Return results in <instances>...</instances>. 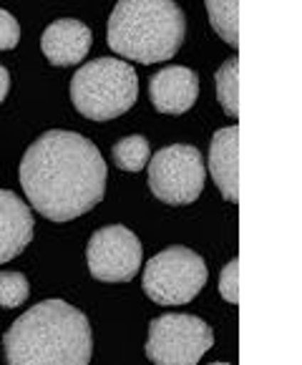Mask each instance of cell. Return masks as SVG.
<instances>
[{"mask_svg":"<svg viewBox=\"0 0 302 365\" xmlns=\"http://www.w3.org/2000/svg\"><path fill=\"white\" fill-rule=\"evenodd\" d=\"M8 88H11V73H8L6 66H0V103L6 101Z\"/></svg>","mask_w":302,"mask_h":365,"instance_id":"obj_19","label":"cell"},{"mask_svg":"<svg viewBox=\"0 0 302 365\" xmlns=\"http://www.w3.org/2000/svg\"><path fill=\"white\" fill-rule=\"evenodd\" d=\"M141 255L144 247L131 230L121 225L103 227L88 240V272L101 282H129L141 269Z\"/></svg>","mask_w":302,"mask_h":365,"instance_id":"obj_8","label":"cell"},{"mask_svg":"<svg viewBox=\"0 0 302 365\" xmlns=\"http://www.w3.org/2000/svg\"><path fill=\"white\" fill-rule=\"evenodd\" d=\"M139 96V78L121 58H96L83 63L71 78V101L91 121H108L126 113Z\"/></svg>","mask_w":302,"mask_h":365,"instance_id":"obj_4","label":"cell"},{"mask_svg":"<svg viewBox=\"0 0 302 365\" xmlns=\"http://www.w3.org/2000/svg\"><path fill=\"white\" fill-rule=\"evenodd\" d=\"M33 240V215L16 192L0 189V264L18 257Z\"/></svg>","mask_w":302,"mask_h":365,"instance_id":"obj_11","label":"cell"},{"mask_svg":"<svg viewBox=\"0 0 302 365\" xmlns=\"http://www.w3.org/2000/svg\"><path fill=\"white\" fill-rule=\"evenodd\" d=\"M21 187L46 220L86 215L106 194V161L91 139L76 131H46L21 159Z\"/></svg>","mask_w":302,"mask_h":365,"instance_id":"obj_1","label":"cell"},{"mask_svg":"<svg viewBox=\"0 0 302 365\" xmlns=\"http://www.w3.org/2000/svg\"><path fill=\"white\" fill-rule=\"evenodd\" d=\"M237 272H239V259H229L224 269L219 274V292L226 302L237 305L239 300V282H237Z\"/></svg>","mask_w":302,"mask_h":365,"instance_id":"obj_17","label":"cell"},{"mask_svg":"<svg viewBox=\"0 0 302 365\" xmlns=\"http://www.w3.org/2000/svg\"><path fill=\"white\" fill-rule=\"evenodd\" d=\"M237 56L222 63V68L217 71V101L222 103L226 116H237L239 113V86H237Z\"/></svg>","mask_w":302,"mask_h":365,"instance_id":"obj_15","label":"cell"},{"mask_svg":"<svg viewBox=\"0 0 302 365\" xmlns=\"http://www.w3.org/2000/svg\"><path fill=\"white\" fill-rule=\"evenodd\" d=\"M149 96L159 113H187L199 96V76L184 66H167L151 76Z\"/></svg>","mask_w":302,"mask_h":365,"instance_id":"obj_9","label":"cell"},{"mask_svg":"<svg viewBox=\"0 0 302 365\" xmlns=\"http://www.w3.org/2000/svg\"><path fill=\"white\" fill-rule=\"evenodd\" d=\"M11 365H88L91 325L63 300H43L23 312L3 338Z\"/></svg>","mask_w":302,"mask_h":365,"instance_id":"obj_2","label":"cell"},{"mask_svg":"<svg viewBox=\"0 0 302 365\" xmlns=\"http://www.w3.org/2000/svg\"><path fill=\"white\" fill-rule=\"evenodd\" d=\"M28 279L23 272H0V307H18L28 300Z\"/></svg>","mask_w":302,"mask_h":365,"instance_id":"obj_16","label":"cell"},{"mask_svg":"<svg viewBox=\"0 0 302 365\" xmlns=\"http://www.w3.org/2000/svg\"><path fill=\"white\" fill-rule=\"evenodd\" d=\"M41 48L53 66H76L91 51V31L76 18H58L43 31Z\"/></svg>","mask_w":302,"mask_h":365,"instance_id":"obj_10","label":"cell"},{"mask_svg":"<svg viewBox=\"0 0 302 365\" xmlns=\"http://www.w3.org/2000/svg\"><path fill=\"white\" fill-rule=\"evenodd\" d=\"M207 169L199 149L174 144L157 151L149 161V189L164 205H192L204 189Z\"/></svg>","mask_w":302,"mask_h":365,"instance_id":"obj_6","label":"cell"},{"mask_svg":"<svg viewBox=\"0 0 302 365\" xmlns=\"http://www.w3.org/2000/svg\"><path fill=\"white\" fill-rule=\"evenodd\" d=\"M237 144H239V126H226L219 129L212 139L209 146V172L214 179L217 189L222 192V197L229 202H237Z\"/></svg>","mask_w":302,"mask_h":365,"instance_id":"obj_12","label":"cell"},{"mask_svg":"<svg viewBox=\"0 0 302 365\" xmlns=\"http://www.w3.org/2000/svg\"><path fill=\"white\" fill-rule=\"evenodd\" d=\"M149 141L139 134L126 136V139H119L113 144V161L124 172H141L149 164Z\"/></svg>","mask_w":302,"mask_h":365,"instance_id":"obj_14","label":"cell"},{"mask_svg":"<svg viewBox=\"0 0 302 365\" xmlns=\"http://www.w3.org/2000/svg\"><path fill=\"white\" fill-rule=\"evenodd\" d=\"M187 18L172 0H121L108 18V48L136 63H162L179 51Z\"/></svg>","mask_w":302,"mask_h":365,"instance_id":"obj_3","label":"cell"},{"mask_svg":"<svg viewBox=\"0 0 302 365\" xmlns=\"http://www.w3.org/2000/svg\"><path fill=\"white\" fill-rule=\"evenodd\" d=\"M207 13H209L212 28L222 36L224 43H229L232 48L239 46V36H237V18H239V3L237 0H209L207 3Z\"/></svg>","mask_w":302,"mask_h":365,"instance_id":"obj_13","label":"cell"},{"mask_svg":"<svg viewBox=\"0 0 302 365\" xmlns=\"http://www.w3.org/2000/svg\"><path fill=\"white\" fill-rule=\"evenodd\" d=\"M207 264L187 247H169L144 267V292L159 305H187L207 285Z\"/></svg>","mask_w":302,"mask_h":365,"instance_id":"obj_5","label":"cell"},{"mask_svg":"<svg viewBox=\"0 0 302 365\" xmlns=\"http://www.w3.org/2000/svg\"><path fill=\"white\" fill-rule=\"evenodd\" d=\"M214 345V333L202 317L169 312L149 325L146 355L162 365H194Z\"/></svg>","mask_w":302,"mask_h":365,"instance_id":"obj_7","label":"cell"},{"mask_svg":"<svg viewBox=\"0 0 302 365\" xmlns=\"http://www.w3.org/2000/svg\"><path fill=\"white\" fill-rule=\"evenodd\" d=\"M21 43V26L8 11L0 8V51H13Z\"/></svg>","mask_w":302,"mask_h":365,"instance_id":"obj_18","label":"cell"}]
</instances>
